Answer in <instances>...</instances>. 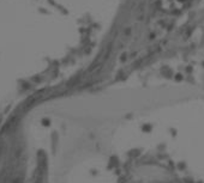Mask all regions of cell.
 I'll list each match as a JSON object with an SVG mask.
<instances>
[{
  "label": "cell",
  "instance_id": "6da1fadb",
  "mask_svg": "<svg viewBox=\"0 0 204 183\" xmlns=\"http://www.w3.org/2000/svg\"><path fill=\"white\" fill-rule=\"evenodd\" d=\"M190 0H166L167 4H169L171 6H174V7H183L184 4L189 3Z\"/></svg>",
  "mask_w": 204,
  "mask_h": 183
}]
</instances>
